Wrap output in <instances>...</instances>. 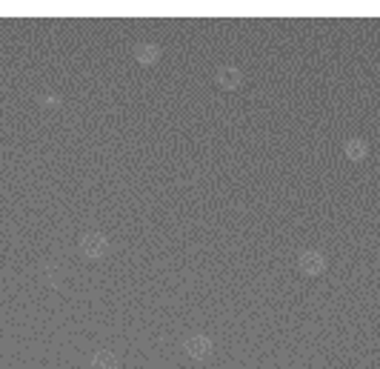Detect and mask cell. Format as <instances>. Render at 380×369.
I'll list each match as a JSON object with an SVG mask.
<instances>
[]
</instances>
